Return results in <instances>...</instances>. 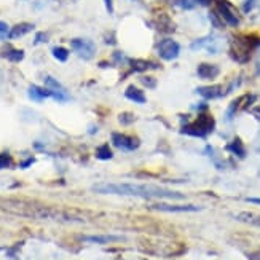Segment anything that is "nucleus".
Wrapping results in <instances>:
<instances>
[{
	"mask_svg": "<svg viewBox=\"0 0 260 260\" xmlns=\"http://www.w3.org/2000/svg\"><path fill=\"white\" fill-rule=\"evenodd\" d=\"M96 193L104 195H121V197H141L145 200L152 198H176L182 200L184 195L174 190H168L156 185H136V184H98L93 187Z\"/></svg>",
	"mask_w": 260,
	"mask_h": 260,
	"instance_id": "obj_1",
	"label": "nucleus"
},
{
	"mask_svg": "<svg viewBox=\"0 0 260 260\" xmlns=\"http://www.w3.org/2000/svg\"><path fill=\"white\" fill-rule=\"evenodd\" d=\"M214 129V118L209 114H201L193 123L182 128V133L193 138H206V136Z\"/></svg>",
	"mask_w": 260,
	"mask_h": 260,
	"instance_id": "obj_2",
	"label": "nucleus"
},
{
	"mask_svg": "<svg viewBox=\"0 0 260 260\" xmlns=\"http://www.w3.org/2000/svg\"><path fill=\"white\" fill-rule=\"evenodd\" d=\"M251 40H252V37H240L232 43L230 54L235 58V61L246 62L249 59V54L254 48V43Z\"/></svg>",
	"mask_w": 260,
	"mask_h": 260,
	"instance_id": "obj_3",
	"label": "nucleus"
},
{
	"mask_svg": "<svg viewBox=\"0 0 260 260\" xmlns=\"http://www.w3.org/2000/svg\"><path fill=\"white\" fill-rule=\"evenodd\" d=\"M216 13L225 24H229L232 27H236L240 24L238 16L235 15L232 5L227 2V0H216Z\"/></svg>",
	"mask_w": 260,
	"mask_h": 260,
	"instance_id": "obj_4",
	"label": "nucleus"
},
{
	"mask_svg": "<svg viewBox=\"0 0 260 260\" xmlns=\"http://www.w3.org/2000/svg\"><path fill=\"white\" fill-rule=\"evenodd\" d=\"M156 50H158V56H160L161 59L173 61V59L177 58L179 53H180V45L173 39H165V40H161L160 43H158Z\"/></svg>",
	"mask_w": 260,
	"mask_h": 260,
	"instance_id": "obj_5",
	"label": "nucleus"
},
{
	"mask_svg": "<svg viewBox=\"0 0 260 260\" xmlns=\"http://www.w3.org/2000/svg\"><path fill=\"white\" fill-rule=\"evenodd\" d=\"M71 47L82 59H91L96 53V45L88 39H74Z\"/></svg>",
	"mask_w": 260,
	"mask_h": 260,
	"instance_id": "obj_6",
	"label": "nucleus"
},
{
	"mask_svg": "<svg viewBox=\"0 0 260 260\" xmlns=\"http://www.w3.org/2000/svg\"><path fill=\"white\" fill-rule=\"evenodd\" d=\"M112 142L120 150H126V152H133L139 147V139L138 138H131V136L126 134H118L115 133L112 136Z\"/></svg>",
	"mask_w": 260,
	"mask_h": 260,
	"instance_id": "obj_7",
	"label": "nucleus"
},
{
	"mask_svg": "<svg viewBox=\"0 0 260 260\" xmlns=\"http://www.w3.org/2000/svg\"><path fill=\"white\" fill-rule=\"evenodd\" d=\"M197 93L205 98V99H219L222 96H225L229 91L227 89H223V86L220 85H211V86H201L197 89Z\"/></svg>",
	"mask_w": 260,
	"mask_h": 260,
	"instance_id": "obj_8",
	"label": "nucleus"
},
{
	"mask_svg": "<svg viewBox=\"0 0 260 260\" xmlns=\"http://www.w3.org/2000/svg\"><path fill=\"white\" fill-rule=\"evenodd\" d=\"M45 85H47V88L53 93L54 99H58V101H67V99H69V98H67V93L64 91V88L61 86V83L56 82L53 77L45 78Z\"/></svg>",
	"mask_w": 260,
	"mask_h": 260,
	"instance_id": "obj_9",
	"label": "nucleus"
},
{
	"mask_svg": "<svg viewBox=\"0 0 260 260\" xmlns=\"http://www.w3.org/2000/svg\"><path fill=\"white\" fill-rule=\"evenodd\" d=\"M152 209L155 211H161V212H193V211H198L200 208L198 206H191V205H153Z\"/></svg>",
	"mask_w": 260,
	"mask_h": 260,
	"instance_id": "obj_10",
	"label": "nucleus"
},
{
	"mask_svg": "<svg viewBox=\"0 0 260 260\" xmlns=\"http://www.w3.org/2000/svg\"><path fill=\"white\" fill-rule=\"evenodd\" d=\"M219 75V67L214 66V64H208V62H203L198 66V77L205 78V80H212Z\"/></svg>",
	"mask_w": 260,
	"mask_h": 260,
	"instance_id": "obj_11",
	"label": "nucleus"
},
{
	"mask_svg": "<svg viewBox=\"0 0 260 260\" xmlns=\"http://www.w3.org/2000/svg\"><path fill=\"white\" fill-rule=\"evenodd\" d=\"M30 30H34V24H30V22H19V24H16L13 29H10L8 37L10 39H19V37H24L26 34H29Z\"/></svg>",
	"mask_w": 260,
	"mask_h": 260,
	"instance_id": "obj_12",
	"label": "nucleus"
},
{
	"mask_svg": "<svg viewBox=\"0 0 260 260\" xmlns=\"http://www.w3.org/2000/svg\"><path fill=\"white\" fill-rule=\"evenodd\" d=\"M125 98L129 99V101H133V103H138V104H144L145 103V94L136 85H129L126 88Z\"/></svg>",
	"mask_w": 260,
	"mask_h": 260,
	"instance_id": "obj_13",
	"label": "nucleus"
},
{
	"mask_svg": "<svg viewBox=\"0 0 260 260\" xmlns=\"http://www.w3.org/2000/svg\"><path fill=\"white\" fill-rule=\"evenodd\" d=\"M29 98L32 99V101H43V99H47V98H53V93L50 91V89L47 88V89H43V88H40V86H36V85H32L30 88H29Z\"/></svg>",
	"mask_w": 260,
	"mask_h": 260,
	"instance_id": "obj_14",
	"label": "nucleus"
},
{
	"mask_svg": "<svg viewBox=\"0 0 260 260\" xmlns=\"http://www.w3.org/2000/svg\"><path fill=\"white\" fill-rule=\"evenodd\" d=\"M240 222H244V223H249L252 227H260V214H255V212H240L235 216Z\"/></svg>",
	"mask_w": 260,
	"mask_h": 260,
	"instance_id": "obj_15",
	"label": "nucleus"
},
{
	"mask_svg": "<svg viewBox=\"0 0 260 260\" xmlns=\"http://www.w3.org/2000/svg\"><path fill=\"white\" fill-rule=\"evenodd\" d=\"M129 66L134 72H145L149 69H155L156 64H152L149 61H144V59H129Z\"/></svg>",
	"mask_w": 260,
	"mask_h": 260,
	"instance_id": "obj_16",
	"label": "nucleus"
},
{
	"mask_svg": "<svg viewBox=\"0 0 260 260\" xmlns=\"http://www.w3.org/2000/svg\"><path fill=\"white\" fill-rule=\"evenodd\" d=\"M227 149H229L230 152L236 153L238 156H244V147H243V142H241L238 138L233 139V142H230V144L227 145Z\"/></svg>",
	"mask_w": 260,
	"mask_h": 260,
	"instance_id": "obj_17",
	"label": "nucleus"
},
{
	"mask_svg": "<svg viewBox=\"0 0 260 260\" xmlns=\"http://www.w3.org/2000/svg\"><path fill=\"white\" fill-rule=\"evenodd\" d=\"M5 58L10 59V61H13V62H19L22 61V58H24V51L22 50H15V48H10L5 54Z\"/></svg>",
	"mask_w": 260,
	"mask_h": 260,
	"instance_id": "obj_18",
	"label": "nucleus"
},
{
	"mask_svg": "<svg viewBox=\"0 0 260 260\" xmlns=\"http://www.w3.org/2000/svg\"><path fill=\"white\" fill-rule=\"evenodd\" d=\"M51 53H53L54 58L58 61H61V62H66L67 59H69V51H67L66 48H62V47H54L51 50Z\"/></svg>",
	"mask_w": 260,
	"mask_h": 260,
	"instance_id": "obj_19",
	"label": "nucleus"
},
{
	"mask_svg": "<svg viewBox=\"0 0 260 260\" xmlns=\"http://www.w3.org/2000/svg\"><path fill=\"white\" fill-rule=\"evenodd\" d=\"M85 241H93V243H101V244H104V243H110V241H115L118 240L117 236H86V238H83Z\"/></svg>",
	"mask_w": 260,
	"mask_h": 260,
	"instance_id": "obj_20",
	"label": "nucleus"
},
{
	"mask_svg": "<svg viewBox=\"0 0 260 260\" xmlns=\"http://www.w3.org/2000/svg\"><path fill=\"white\" fill-rule=\"evenodd\" d=\"M96 156L99 158V160H109V158H112V152L107 145H101L96 150Z\"/></svg>",
	"mask_w": 260,
	"mask_h": 260,
	"instance_id": "obj_21",
	"label": "nucleus"
},
{
	"mask_svg": "<svg viewBox=\"0 0 260 260\" xmlns=\"http://www.w3.org/2000/svg\"><path fill=\"white\" fill-rule=\"evenodd\" d=\"M11 165V158L8 153H0V169L8 168Z\"/></svg>",
	"mask_w": 260,
	"mask_h": 260,
	"instance_id": "obj_22",
	"label": "nucleus"
},
{
	"mask_svg": "<svg viewBox=\"0 0 260 260\" xmlns=\"http://www.w3.org/2000/svg\"><path fill=\"white\" fill-rule=\"evenodd\" d=\"M8 34H10V29H8V26H7V22L0 21V40L7 39V37H8Z\"/></svg>",
	"mask_w": 260,
	"mask_h": 260,
	"instance_id": "obj_23",
	"label": "nucleus"
},
{
	"mask_svg": "<svg viewBox=\"0 0 260 260\" xmlns=\"http://www.w3.org/2000/svg\"><path fill=\"white\" fill-rule=\"evenodd\" d=\"M47 40H48V36H47V34H43V32L37 34V37H36V43H42V42H47Z\"/></svg>",
	"mask_w": 260,
	"mask_h": 260,
	"instance_id": "obj_24",
	"label": "nucleus"
},
{
	"mask_svg": "<svg viewBox=\"0 0 260 260\" xmlns=\"http://www.w3.org/2000/svg\"><path fill=\"white\" fill-rule=\"evenodd\" d=\"M106 2V8L109 13H114V0H104Z\"/></svg>",
	"mask_w": 260,
	"mask_h": 260,
	"instance_id": "obj_25",
	"label": "nucleus"
},
{
	"mask_svg": "<svg viewBox=\"0 0 260 260\" xmlns=\"http://www.w3.org/2000/svg\"><path fill=\"white\" fill-rule=\"evenodd\" d=\"M120 120L125 123V125H129V123L133 121V115H120Z\"/></svg>",
	"mask_w": 260,
	"mask_h": 260,
	"instance_id": "obj_26",
	"label": "nucleus"
},
{
	"mask_svg": "<svg viewBox=\"0 0 260 260\" xmlns=\"http://www.w3.org/2000/svg\"><path fill=\"white\" fill-rule=\"evenodd\" d=\"M195 4H200V5H205V7H208V5H211L212 4V0H193Z\"/></svg>",
	"mask_w": 260,
	"mask_h": 260,
	"instance_id": "obj_27",
	"label": "nucleus"
},
{
	"mask_svg": "<svg viewBox=\"0 0 260 260\" xmlns=\"http://www.w3.org/2000/svg\"><path fill=\"white\" fill-rule=\"evenodd\" d=\"M255 69H257V74L260 75V53L257 54V59H255Z\"/></svg>",
	"mask_w": 260,
	"mask_h": 260,
	"instance_id": "obj_28",
	"label": "nucleus"
},
{
	"mask_svg": "<svg viewBox=\"0 0 260 260\" xmlns=\"http://www.w3.org/2000/svg\"><path fill=\"white\" fill-rule=\"evenodd\" d=\"M249 203H255V205H260V198H247Z\"/></svg>",
	"mask_w": 260,
	"mask_h": 260,
	"instance_id": "obj_29",
	"label": "nucleus"
},
{
	"mask_svg": "<svg viewBox=\"0 0 260 260\" xmlns=\"http://www.w3.org/2000/svg\"><path fill=\"white\" fill-rule=\"evenodd\" d=\"M142 82H144V83H155L153 78H142Z\"/></svg>",
	"mask_w": 260,
	"mask_h": 260,
	"instance_id": "obj_30",
	"label": "nucleus"
},
{
	"mask_svg": "<svg viewBox=\"0 0 260 260\" xmlns=\"http://www.w3.org/2000/svg\"><path fill=\"white\" fill-rule=\"evenodd\" d=\"M117 260H123V258H117Z\"/></svg>",
	"mask_w": 260,
	"mask_h": 260,
	"instance_id": "obj_31",
	"label": "nucleus"
}]
</instances>
